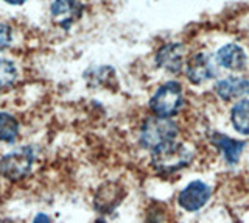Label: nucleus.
Segmentation results:
<instances>
[{
	"instance_id": "obj_1",
	"label": "nucleus",
	"mask_w": 249,
	"mask_h": 223,
	"mask_svg": "<svg viewBox=\"0 0 249 223\" xmlns=\"http://www.w3.org/2000/svg\"><path fill=\"white\" fill-rule=\"evenodd\" d=\"M178 125L167 117H153L145 120L140 130V144L142 147L156 151L165 145H170L176 141Z\"/></svg>"
},
{
	"instance_id": "obj_2",
	"label": "nucleus",
	"mask_w": 249,
	"mask_h": 223,
	"mask_svg": "<svg viewBox=\"0 0 249 223\" xmlns=\"http://www.w3.org/2000/svg\"><path fill=\"white\" fill-rule=\"evenodd\" d=\"M184 103V94L181 84L176 81H168L156 91L153 95L150 108L158 117H167L176 114Z\"/></svg>"
},
{
	"instance_id": "obj_3",
	"label": "nucleus",
	"mask_w": 249,
	"mask_h": 223,
	"mask_svg": "<svg viewBox=\"0 0 249 223\" xmlns=\"http://www.w3.org/2000/svg\"><path fill=\"white\" fill-rule=\"evenodd\" d=\"M193 155L182 145L176 142L165 145L159 150L153 151V166L159 173H173L181 170L182 167L189 166Z\"/></svg>"
},
{
	"instance_id": "obj_4",
	"label": "nucleus",
	"mask_w": 249,
	"mask_h": 223,
	"mask_svg": "<svg viewBox=\"0 0 249 223\" xmlns=\"http://www.w3.org/2000/svg\"><path fill=\"white\" fill-rule=\"evenodd\" d=\"M33 150L30 147H22L16 151L8 153L2 158V161H0V172L3 173V176L13 181L20 180L28 175L31 166H33Z\"/></svg>"
},
{
	"instance_id": "obj_5",
	"label": "nucleus",
	"mask_w": 249,
	"mask_h": 223,
	"mask_svg": "<svg viewBox=\"0 0 249 223\" xmlns=\"http://www.w3.org/2000/svg\"><path fill=\"white\" fill-rule=\"evenodd\" d=\"M209 198L210 189L207 184L202 181H193L179 194V204L185 211H198L209 202Z\"/></svg>"
},
{
	"instance_id": "obj_6",
	"label": "nucleus",
	"mask_w": 249,
	"mask_h": 223,
	"mask_svg": "<svg viewBox=\"0 0 249 223\" xmlns=\"http://www.w3.org/2000/svg\"><path fill=\"white\" fill-rule=\"evenodd\" d=\"M83 3L80 0H54L52 5V18L62 28L70 27L83 14Z\"/></svg>"
},
{
	"instance_id": "obj_7",
	"label": "nucleus",
	"mask_w": 249,
	"mask_h": 223,
	"mask_svg": "<svg viewBox=\"0 0 249 223\" xmlns=\"http://www.w3.org/2000/svg\"><path fill=\"white\" fill-rule=\"evenodd\" d=\"M215 71L210 56L206 53H196L187 64V78L193 84H204L213 78Z\"/></svg>"
},
{
	"instance_id": "obj_8",
	"label": "nucleus",
	"mask_w": 249,
	"mask_h": 223,
	"mask_svg": "<svg viewBox=\"0 0 249 223\" xmlns=\"http://www.w3.org/2000/svg\"><path fill=\"white\" fill-rule=\"evenodd\" d=\"M184 61V45L182 44H167L156 53V64L167 72H179Z\"/></svg>"
},
{
	"instance_id": "obj_9",
	"label": "nucleus",
	"mask_w": 249,
	"mask_h": 223,
	"mask_svg": "<svg viewBox=\"0 0 249 223\" xmlns=\"http://www.w3.org/2000/svg\"><path fill=\"white\" fill-rule=\"evenodd\" d=\"M216 95L223 98L224 102H229L233 98H241L249 95V80L246 78H226L216 83L215 86Z\"/></svg>"
},
{
	"instance_id": "obj_10",
	"label": "nucleus",
	"mask_w": 249,
	"mask_h": 223,
	"mask_svg": "<svg viewBox=\"0 0 249 223\" xmlns=\"http://www.w3.org/2000/svg\"><path fill=\"white\" fill-rule=\"evenodd\" d=\"M216 59L220 66L228 71H241L246 66V55L245 50L237 44H228L218 50Z\"/></svg>"
},
{
	"instance_id": "obj_11",
	"label": "nucleus",
	"mask_w": 249,
	"mask_h": 223,
	"mask_svg": "<svg viewBox=\"0 0 249 223\" xmlns=\"http://www.w3.org/2000/svg\"><path fill=\"white\" fill-rule=\"evenodd\" d=\"M212 142L216 149H220L223 151V155L226 158L229 164H237L241 151L245 149V142L243 141H235V139H231V137L224 136V134H212Z\"/></svg>"
},
{
	"instance_id": "obj_12",
	"label": "nucleus",
	"mask_w": 249,
	"mask_h": 223,
	"mask_svg": "<svg viewBox=\"0 0 249 223\" xmlns=\"http://www.w3.org/2000/svg\"><path fill=\"white\" fill-rule=\"evenodd\" d=\"M231 120L233 128L240 134H249V100H240L231 111Z\"/></svg>"
},
{
	"instance_id": "obj_13",
	"label": "nucleus",
	"mask_w": 249,
	"mask_h": 223,
	"mask_svg": "<svg viewBox=\"0 0 249 223\" xmlns=\"http://www.w3.org/2000/svg\"><path fill=\"white\" fill-rule=\"evenodd\" d=\"M19 134V124L11 114L0 111V141L14 142Z\"/></svg>"
},
{
	"instance_id": "obj_14",
	"label": "nucleus",
	"mask_w": 249,
	"mask_h": 223,
	"mask_svg": "<svg viewBox=\"0 0 249 223\" xmlns=\"http://www.w3.org/2000/svg\"><path fill=\"white\" fill-rule=\"evenodd\" d=\"M18 78V69L10 59L0 58V89H5Z\"/></svg>"
},
{
	"instance_id": "obj_15",
	"label": "nucleus",
	"mask_w": 249,
	"mask_h": 223,
	"mask_svg": "<svg viewBox=\"0 0 249 223\" xmlns=\"http://www.w3.org/2000/svg\"><path fill=\"white\" fill-rule=\"evenodd\" d=\"M11 41H13V32L10 25L0 24V52L10 47Z\"/></svg>"
},
{
	"instance_id": "obj_16",
	"label": "nucleus",
	"mask_w": 249,
	"mask_h": 223,
	"mask_svg": "<svg viewBox=\"0 0 249 223\" xmlns=\"http://www.w3.org/2000/svg\"><path fill=\"white\" fill-rule=\"evenodd\" d=\"M33 223H50V219H49V215H45V214H37Z\"/></svg>"
},
{
	"instance_id": "obj_17",
	"label": "nucleus",
	"mask_w": 249,
	"mask_h": 223,
	"mask_svg": "<svg viewBox=\"0 0 249 223\" xmlns=\"http://www.w3.org/2000/svg\"><path fill=\"white\" fill-rule=\"evenodd\" d=\"M3 2L10 3V5H22V3H25L27 0H3Z\"/></svg>"
}]
</instances>
